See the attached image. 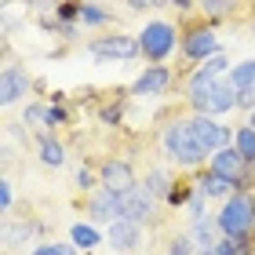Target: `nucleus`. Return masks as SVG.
I'll list each match as a JSON object with an SVG mask.
<instances>
[{
    "label": "nucleus",
    "instance_id": "obj_11",
    "mask_svg": "<svg viewBox=\"0 0 255 255\" xmlns=\"http://www.w3.org/2000/svg\"><path fill=\"white\" fill-rule=\"evenodd\" d=\"M106 241L113 252H135L146 245V226L131 223V219H117V223L106 226Z\"/></svg>",
    "mask_w": 255,
    "mask_h": 255
},
{
    "label": "nucleus",
    "instance_id": "obj_25",
    "mask_svg": "<svg viewBox=\"0 0 255 255\" xmlns=\"http://www.w3.org/2000/svg\"><path fill=\"white\" fill-rule=\"evenodd\" d=\"M80 248L73 245V241H69V245H66V241H44V245H37V248H33V255H77Z\"/></svg>",
    "mask_w": 255,
    "mask_h": 255
},
{
    "label": "nucleus",
    "instance_id": "obj_8",
    "mask_svg": "<svg viewBox=\"0 0 255 255\" xmlns=\"http://www.w3.org/2000/svg\"><path fill=\"white\" fill-rule=\"evenodd\" d=\"M121 219H131V223H138V226H149L157 219V197L138 182L135 190L121 193Z\"/></svg>",
    "mask_w": 255,
    "mask_h": 255
},
{
    "label": "nucleus",
    "instance_id": "obj_16",
    "mask_svg": "<svg viewBox=\"0 0 255 255\" xmlns=\"http://www.w3.org/2000/svg\"><path fill=\"white\" fill-rule=\"evenodd\" d=\"M237 99H241V91L230 84V80H219L212 88V99H208V113H212V117H226L230 110H237Z\"/></svg>",
    "mask_w": 255,
    "mask_h": 255
},
{
    "label": "nucleus",
    "instance_id": "obj_18",
    "mask_svg": "<svg viewBox=\"0 0 255 255\" xmlns=\"http://www.w3.org/2000/svg\"><path fill=\"white\" fill-rule=\"evenodd\" d=\"M37 153H40V164H44V168H62V164H66V146H62L51 131H40Z\"/></svg>",
    "mask_w": 255,
    "mask_h": 255
},
{
    "label": "nucleus",
    "instance_id": "obj_21",
    "mask_svg": "<svg viewBox=\"0 0 255 255\" xmlns=\"http://www.w3.org/2000/svg\"><path fill=\"white\" fill-rule=\"evenodd\" d=\"M113 22V11H106L102 4H95V0H84L80 4V26L84 29H102Z\"/></svg>",
    "mask_w": 255,
    "mask_h": 255
},
{
    "label": "nucleus",
    "instance_id": "obj_15",
    "mask_svg": "<svg viewBox=\"0 0 255 255\" xmlns=\"http://www.w3.org/2000/svg\"><path fill=\"white\" fill-rule=\"evenodd\" d=\"M193 182L204 190V197H219V201H226V197L237 190V182H234V179H226V175H215L212 168H201V171H193Z\"/></svg>",
    "mask_w": 255,
    "mask_h": 255
},
{
    "label": "nucleus",
    "instance_id": "obj_29",
    "mask_svg": "<svg viewBox=\"0 0 255 255\" xmlns=\"http://www.w3.org/2000/svg\"><path fill=\"white\" fill-rule=\"evenodd\" d=\"M62 124H69V110L62 106V99H55L48 106V128H62Z\"/></svg>",
    "mask_w": 255,
    "mask_h": 255
},
{
    "label": "nucleus",
    "instance_id": "obj_10",
    "mask_svg": "<svg viewBox=\"0 0 255 255\" xmlns=\"http://www.w3.org/2000/svg\"><path fill=\"white\" fill-rule=\"evenodd\" d=\"M99 182L110 186V190H117V193H128V190L138 186V175H135V168L128 164L124 157H106L99 164Z\"/></svg>",
    "mask_w": 255,
    "mask_h": 255
},
{
    "label": "nucleus",
    "instance_id": "obj_31",
    "mask_svg": "<svg viewBox=\"0 0 255 255\" xmlns=\"http://www.w3.org/2000/svg\"><path fill=\"white\" fill-rule=\"evenodd\" d=\"M237 110H245V113H248V110H255V84H252L248 91H241V99H237Z\"/></svg>",
    "mask_w": 255,
    "mask_h": 255
},
{
    "label": "nucleus",
    "instance_id": "obj_3",
    "mask_svg": "<svg viewBox=\"0 0 255 255\" xmlns=\"http://www.w3.org/2000/svg\"><path fill=\"white\" fill-rule=\"evenodd\" d=\"M182 44V33L175 22H164V18H153L146 22L142 33H138V48H142V59L149 62H164L171 59V51H175Z\"/></svg>",
    "mask_w": 255,
    "mask_h": 255
},
{
    "label": "nucleus",
    "instance_id": "obj_32",
    "mask_svg": "<svg viewBox=\"0 0 255 255\" xmlns=\"http://www.w3.org/2000/svg\"><path fill=\"white\" fill-rule=\"evenodd\" d=\"M131 11H146V7H153V0H124Z\"/></svg>",
    "mask_w": 255,
    "mask_h": 255
},
{
    "label": "nucleus",
    "instance_id": "obj_17",
    "mask_svg": "<svg viewBox=\"0 0 255 255\" xmlns=\"http://www.w3.org/2000/svg\"><path fill=\"white\" fill-rule=\"evenodd\" d=\"M186 237L193 241L197 248H215V241H219V226H215V219H208V215L190 219V223H186Z\"/></svg>",
    "mask_w": 255,
    "mask_h": 255
},
{
    "label": "nucleus",
    "instance_id": "obj_19",
    "mask_svg": "<svg viewBox=\"0 0 255 255\" xmlns=\"http://www.w3.org/2000/svg\"><path fill=\"white\" fill-rule=\"evenodd\" d=\"M142 186L157 197V201H168L171 186H175V175H171V168H149L142 175Z\"/></svg>",
    "mask_w": 255,
    "mask_h": 255
},
{
    "label": "nucleus",
    "instance_id": "obj_23",
    "mask_svg": "<svg viewBox=\"0 0 255 255\" xmlns=\"http://www.w3.org/2000/svg\"><path fill=\"white\" fill-rule=\"evenodd\" d=\"M226 80H230V84H234L237 91H248V88L255 84V59H245V62H237V66L226 73Z\"/></svg>",
    "mask_w": 255,
    "mask_h": 255
},
{
    "label": "nucleus",
    "instance_id": "obj_27",
    "mask_svg": "<svg viewBox=\"0 0 255 255\" xmlns=\"http://www.w3.org/2000/svg\"><path fill=\"white\" fill-rule=\"evenodd\" d=\"M193 252H197V245H193L186 234H179V237H171V241H168V248L160 252V255H193Z\"/></svg>",
    "mask_w": 255,
    "mask_h": 255
},
{
    "label": "nucleus",
    "instance_id": "obj_20",
    "mask_svg": "<svg viewBox=\"0 0 255 255\" xmlns=\"http://www.w3.org/2000/svg\"><path fill=\"white\" fill-rule=\"evenodd\" d=\"M69 241H73L80 252H91V248L102 245V230L95 223H73L69 226Z\"/></svg>",
    "mask_w": 255,
    "mask_h": 255
},
{
    "label": "nucleus",
    "instance_id": "obj_2",
    "mask_svg": "<svg viewBox=\"0 0 255 255\" xmlns=\"http://www.w3.org/2000/svg\"><path fill=\"white\" fill-rule=\"evenodd\" d=\"M219 237H245L255 241V197L248 190H234L215 215Z\"/></svg>",
    "mask_w": 255,
    "mask_h": 255
},
{
    "label": "nucleus",
    "instance_id": "obj_1",
    "mask_svg": "<svg viewBox=\"0 0 255 255\" xmlns=\"http://www.w3.org/2000/svg\"><path fill=\"white\" fill-rule=\"evenodd\" d=\"M160 149H164L168 164L182 168V171H201V164L208 160V153L197 146L193 128H190V113L186 117H171L160 128Z\"/></svg>",
    "mask_w": 255,
    "mask_h": 255
},
{
    "label": "nucleus",
    "instance_id": "obj_26",
    "mask_svg": "<svg viewBox=\"0 0 255 255\" xmlns=\"http://www.w3.org/2000/svg\"><path fill=\"white\" fill-rule=\"evenodd\" d=\"M22 121L29 128H48V106H44V102H29V106L22 110Z\"/></svg>",
    "mask_w": 255,
    "mask_h": 255
},
{
    "label": "nucleus",
    "instance_id": "obj_5",
    "mask_svg": "<svg viewBox=\"0 0 255 255\" xmlns=\"http://www.w3.org/2000/svg\"><path fill=\"white\" fill-rule=\"evenodd\" d=\"M190 128H193L197 146H201L208 157H212L215 149H223V146L234 142V131L223 128V124H219V117H212V113H190Z\"/></svg>",
    "mask_w": 255,
    "mask_h": 255
},
{
    "label": "nucleus",
    "instance_id": "obj_6",
    "mask_svg": "<svg viewBox=\"0 0 255 255\" xmlns=\"http://www.w3.org/2000/svg\"><path fill=\"white\" fill-rule=\"evenodd\" d=\"M88 51L95 55V59H102V62H110V59L131 62V59H138V55H142V48H138V37H128V33H110V37H99V40L88 44Z\"/></svg>",
    "mask_w": 255,
    "mask_h": 255
},
{
    "label": "nucleus",
    "instance_id": "obj_7",
    "mask_svg": "<svg viewBox=\"0 0 255 255\" xmlns=\"http://www.w3.org/2000/svg\"><path fill=\"white\" fill-rule=\"evenodd\" d=\"M171 84H175V69L164 66V62H149L142 73L131 80V95L135 99H157V95H164Z\"/></svg>",
    "mask_w": 255,
    "mask_h": 255
},
{
    "label": "nucleus",
    "instance_id": "obj_36",
    "mask_svg": "<svg viewBox=\"0 0 255 255\" xmlns=\"http://www.w3.org/2000/svg\"><path fill=\"white\" fill-rule=\"evenodd\" d=\"M153 7H168V0H153Z\"/></svg>",
    "mask_w": 255,
    "mask_h": 255
},
{
    "label": "nucleus",
    "instance_id": "obj_14",
    "mask_svg": "<svg viewBox=\"0 0 255 255\" xmlns=\"http://www.w3.org/2000/svg\"><path fill=\"white\" fill-rule=\"evenodd\" d=\"M40 234V223L37 219H26V215H18V219H7V226H4V248H18V245H26V241H33Z\"/></svg>",
    "mask_w": 255,
    "mask_h": 255
},
{
    "label": "nucleus",
    "instance_id": "obj_34",
    "mask_svg": "<svg viewBox=\"0 0 255 255\" xmlns=\"http://www.w3.org/2000/svg\"><path fill=\"white\" fill-rule=\"evenodd\" d=\"M193 255H219V252H215V248H197Z\"/></svg>",
    "mask_w": 255,
    "mask_h": 255
},
{
    "label": "nucleus",
    "instance_id": "obj_35",
    "mask_svg": "<svg viewBox=\"0 0 255 255\" xmlns=\"http://www.w3.org/2000/svg\"><path fill=\"white\" fill-rule=\"evenodd\" d=\"M248 128H255V110H248V121H245Z\"/></svg>",
    "mask_w": 255,
    "mask_h": 255
},
{
    "label": "nucleus",
    "instance_id": "obj_33",
    "mask_svg": "<svg viewBox=\"0 0 255 255\" xmlns=\"http://www.w3.org/2000/svg\"><path fill=\"white\" fill-rule=\"evenodd\" d=\"M168 4H171V7H179V11H193L197 0H168Z\"/></svg>",
    "mask_w": 255,
    "mask_h": 255
},
{
    "label": "nucleus",
    "instance_id": "obj_13",
    "mask_svg": "<svg viewBox=\"0 0 255 255\" xmlns=\"http://www.w3.org/2000/svg\"><path fill=\"white\" fill-rule=\"evenodd\" d=\"M29 91H33V77L26 73V69L7 66L4 73H0V102H4V106H15V102H22Z\"/></svg>",
    "mask_w": 255,
    "mask_h": 255
},
{
    "label": "nucleus",
    "instance_id": "obj_30",
    "mask_svg": "<svg viewBox=\"0 0 255 255\" xmlns=\"http://www.w3.org/2000/svg\"><path fill=\"white\" fill-rule=\"evenodd\" d=\"M11 204H15V190H11V182L4 179V182H0V212L11 215Z\"/></svg>",
    "mask_w": 255,
    "mask_h": 255
},
{
    "label": "nucleus",
    "instance_id": "obj_24",
    "mask_svg": "<svg viewBox=\"0 0 255 255\" xmlns=\"http://www.w3.org/2000/svg\"><path fill=\"white\" fill-rule=\"evenodd\" d=\"M234 146L241 149V157H245L248 164H255V128H248V124L234 128Z\"/></svg>",
    "mask_w": 255,
    "mask_h": 255
},
{
    "label": "nucleus",
    "instance_id": "obj_28",
    "mask_svg": "<svg viewBox=\"0 0 255 255\" xmlns=\"http://www.w3.org/2000/svg\"><path fill=\"white\" fill-rule=\"evenodd\" d=\"M99 186H102L99 175H95L88 164H80V168H77V190H80V193H91V190H99Z\"/></svg>",
    "mask_w": 255,
    "mask_h": 255
},
{
    "label": "nucleus",
    "instance_id": "obj_4",
    "mask_svg": "<svg viewBox=\"0 0 255 255\" xmlns=\"http://www.w3.org/2000/svg\"><path fill=\"white\" fill-rule=\"evenodd\" d=\"M179 51H182V59H186V62L201 66L204 59H212V55L223 51V44H219V33H215L212 22H201V26H190L186 33H182Z\"/></svg>",
    "mask_w": 255,
    "mask_h": 255
},
{
    "label": "nucleus",
    "instance_id": "obj_22",
    "mask_svg": "<svg viewBox=\"0 0 255 255\" xmlns=\"http://www.w3.org/2000/svg\"><path fill=\"white\" fill-rule=\"evenodd\" d=\"M237 7H241V0H201V11H204L208 22H223V18L234 15Z\"/></svg>",
    "mask_w": 255,
    "mask_h": 255
},
{
    "label": "nucleus",
    "instance_id": "obj_9",
    "mask_svg": "<svg viewBox=\"0 0 255 255\" xmlns=\"http://www.w3.org/2000/svg\"><path fill=\"white\" fill-rule=\"evenodd\" d=\"M84 208H88V215H91V223H117L121 219V193L117 190H110V186H99V190H91L88 193V201H84Z\"/></svg>",
    "mask_w": 255,
    "mask_h": 255
},
{
    "label": "nucleus",
    "instance_id": "obj_12",
    "mask_svg": "<svg viewBox=\"0 0 255 255\" xmlns=\"http://www.w3.org/2000/svg\"><path fill=\"white\" fill-rule=\"evenodd\" d=\"M208 168H212L215 175H226V179H234L237 186H241V179L248 175V168H252V164H248L245 157H241V149H237L234 142H230V146L215 149V153L208 157Z\"/></svg>",
    "mask_w": 255,
    "mask_h": 255
}]
</instances>
